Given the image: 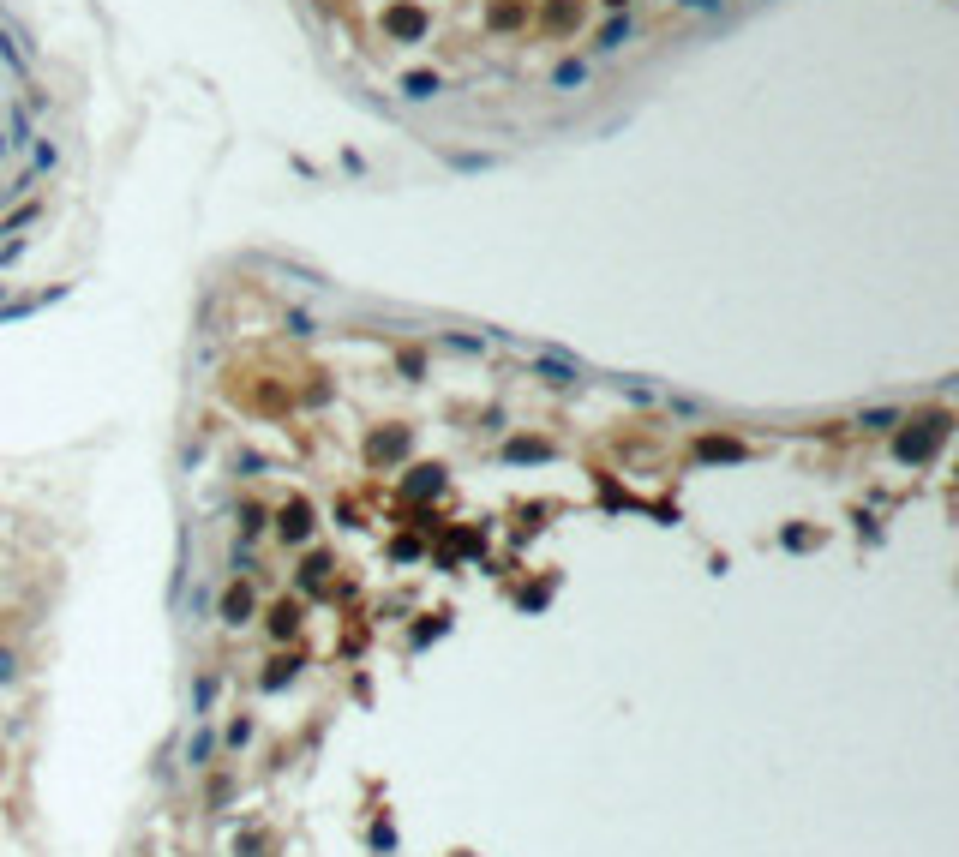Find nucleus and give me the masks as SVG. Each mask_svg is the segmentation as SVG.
<instances>
[{"label": "nucleus", "instance_id": "nucleus-1", "mask_svg": "<svg viewBox=\"0 0 959 857\" xmlns=\"http://www.w3.org/2000/svg\"><path fill=\"white\" fill-rule=\"evenodd\" d=\"M438 90H444L438 72H408V78H402V96H408V102H426V96H438Z\"/></svg>", "mask_w": 959, "mask_h": 857}, {"label": "nucleus", "instance_id": "nucleus-2", "mask_svg": "<svg viewBox=\"0 0 959 857\" xmlns=\"http://www.w3.org/2000/svg\"><path fill=\"white\" fill-rule=\"evenodd\" d=\"M630 36H636V24H630V12H624V18H612V24L600 30V48H624Z\"/></svg>", "mask_w": 959, "mask_h": 857}, {"label": "nucleus", "instance_id": "nucleus-3", "mask_svg": "<svg viewBox=\"0 0 959 857\" xmlns=\"http://www.w3.org/2000/svg\"><path fill=\"white\" fill-rule=\"evenodd\" d=\"M582 78H588V66H582V60H558V72H552V84H558V90H576Z\"/></svg>", "mask_w": 959, "mask_h": 857}, {"label": "nucleus", "instance_id": "nucleus-4", "mask_svg": "<svg viewBox=\"0 0 959 857\" xmlns=\"http://www.w3.org/2000/svg\"><path fill=\"white\" fill-rule=\"evenodd\" d=\"M390 30H396V36H420V30H426V18H420V12H396V18H390Z\"/></svg>", "mask_w": 959, "mask_h": 857}, {"label": "nucleus", "instance_id": "nucleus-5", "mask_svg": "<svg viewBox=\"0 0 959 857\" xmlns=\"http://www.w3.org/2000/svg\"><path fill=\"white\" fill-rule=\"evenodd\" d=\"M36 168H60V150H54V144H36Z\"/></svg>", "mask_w": 959, "mask_h": 857}, {"label": "nucleus", "instance_id": "nucleus-6", "mask_svg": "<svg viewBox=\"0 0 959 857\" xmlns=\"http://www.w3.org/2000/svg\"><path fill=\"white\" fill-rule=\"evenodd\" d=\"M678 6H696V12H708V6H720V0H678Z\"/></svg>", "mask_w": 959, "mask_h": 857}]
</instances>
